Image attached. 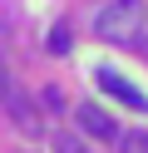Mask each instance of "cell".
I'll return each instance as SVG.
<instances>
[{"label":"cell","instance_id":"cell-1","mask_svg":"<svg viewBox=\"0 0 148 153\" xmlns=\"http://www.w3.org/2000/svg\"><path fill=\"white\" fill-rule=\"evenodd\" d=\"M143 25H148L143 0H109L104 10L94 15V35L109 40V45H133L143 35Z\"/></svg>","mask_w":148,"mask_h":153},{"label":"cell","instance_id":"cell-2","mask_svg":"<svg viewBox=\"0 0 148 153\" xmlns=\"http://www.w3.org/2000/svg\"><path fill=\"white\" fill-rule=\"evenodd\" d=\"M94 84H99V89L109 94V99L128 104V109H138V114H148V94L138 89V84H128V79H123L118 69H109V64H104V69H94Z\"/></svg>","mask_w":148,"mask_h":153},{"label":"cell","instance_id":"cell-3","mask_svg":"<svg viewBox=\"0 0 148 153\" xmlns=\"http://www.w3.org/2000/svg\"><path fill=\"white\" fill-rule=\"evenodd\" d=\"M0 104H5V109H10V119L20 123V133H30V138H35V133L45 128V123H39V114H35V104H30V99H25L20 89H10V94H5Z\"/></svg>","mask_w":148,"mask_h":153},{"label":"cell","instance_id":"cell-4","mask_svg":"<svg viewBox=\"0 0 148 153\" xmlns=\"http://www.w3.org/2000/svg\"><path fill=\"white\" fill-rule=\"evenodd\" d=\"M74 119H79V128H84V133H94V138H118L114 119H109L104 109H94V104H79V109H74Z\"/></svg>","mask_w":148,"mask_h":153},{"label":"cell","instance_id":"cell-5","mask_svg":"<svg viewBox=\"0 0 148 153\" xmlns=\"http://www.w3.org/2000/svg\"><path fill=\"white\" fill-rule=\"evenodd\" d=\"M118 148H123V153H148V133H143V128L118 133Z\"/></svg>","mask_w":148,"mask_h":153},{"label":"cell","instance_id":"cell-6","mask_svg":"<svg viewBox=\"0 0 148 153\" xmlns=\"http://www.w3.org/2000/svg\"><path fill=\"white\" fill-rule=\"evenodd\" d=\"M54 153H89V148L74 138V133H54Z\"/></svg>","mask_w":148,"mask_h":153},{"label":"cell","instance_id":"cell-7","mask_svg":"<svg viewBox=\"0 0 148 153\" xmlns=\"http://www.w3.org/2000/svg\"><path fill=\"white\" fill-rule=\"evenodd\" d=\"M49 50H54V54H69V30H64V25L49 30Z\"/></svg>","mask_w":148,"mask_h":153},{"label":"cell","instance_id":"cell-8","mask_svg":"<svg viewBox=\"0 0 148 153\" xmlns=\"http://www.w3.org/2000/svg\"><path fill=\"white\" fill-rule=\"evenodd\" d=\"M10 89H15V79H10V69H5V59H0V99H5Z\"/></svg>","mask_w":148,"mask_h":153}]
</instances>
